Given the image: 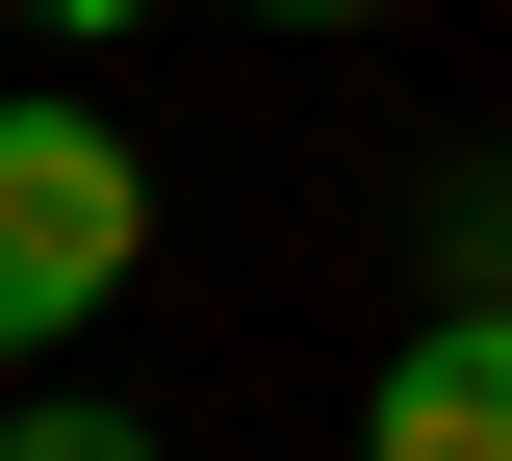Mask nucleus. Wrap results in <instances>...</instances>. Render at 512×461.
<instances>
[{
  "label": "nucleus",
  "instance_id": "obj_1",
  "mask_svg": "<svg viewBox=\"0 0 512 461\" xmlns=\"http://www.w3.org/2000/svg\"><path fill=\"white\" fill-rule=\"evenodd\" d=\"M128 257H154V154L103 129V103H0V359H52V333L128 308Z\"/></svg>",
  "mask_w": 512,
  "mask_h": 461
},
{
  "label": "nucleus",
  "instance_id": "obj_2",
  "mask_svg": "<svg viewBox=\"0 0 512 461\" xmlns=\"http://www.w3.org/2000/svg\"><path fill=\"white\" fill-rule=\"evenodd\" d=\"M359 461H512V282H487V308H436V333H384Z\"/></svg>",
  "mask_w": 512,
  "mask_h": 461
},
{
  "label": "nucleus",
  "instance_id": "obj_3",
  "mask_svg": "<svg viewBox=\"0 0 512 461\" xmlns=\"http://www.w3.org/2000/svg\"><path fill=\"white\" fill-rule=\"evenodd\" d=\"M0 461H180L154 410H103V385H52V410H0Z\"/></svg>",
  "mask_w": 512,
  "mask_h": 461
},
{
  "label": "nucleus",
  "instance_id": "obj_4",
  "mask_svg": "<svg viewBox=\"0 0 512 461\" xmlns=\"http://www.w3.org/2000/svg\"><path fill=\"white\" fill-rule=\"evenodd\" d=\"M26 26H52V52H128V26H154V0H26Z\"/></svg>",
  "mask_w": 512,
  "mask_h": 461
},
{
  "label": "nucleus",
  "instance_id": "obj_5",
  "mask_svg": "<svg viewBox=\"0 0 512 461\" xmlns=\"http://www.w3.org/2000/svg\"><path fill=\"white\" fill-rule=\"evenodd\" d=\"M231 26H384V0H231Z\"/></svg>",
  "mask_w": 512,
  "mask_h": 461
}]
</instances>
